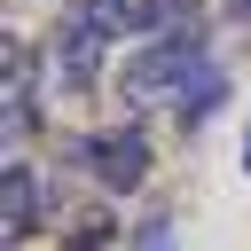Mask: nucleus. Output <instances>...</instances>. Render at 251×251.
<instances>
[{
	"instance_id": "1",
	"label": "nucleus",
	"mask_w": 251,
	"mask_h": 251,
	"mask_svg": "<svg viewBox=\"0 0 251 251\" xmlns=\"http://www.w3.org/2000/svg\"><path fill=\"white\" fill-rule=\"evenodd\" d=\"M204 86H220V71H212L196 24H188V31H157L133 63H118V102H126V110H157V102L188 110Z\"/></svg>"
},
{
	"instance_id": "2",
	"label": "nucleus",
	"mask_w": 251,
	"mask_h": 251,
	"mask_svg": "<svg viewBox=\"0 0 251 251\" xmlns=\"http://www.w3.org/2000/svg\"><path fill=\"white\" fill-rule=\"evenodd\" d=\"M126 24H133V0H63L55 47H47L55 94H94V86H102V63H110V47H118Z\"/></svg>"
},
{
	"instance_id": "3",
	"label": "nucleus",
	"mask_w": 251,
	"mask_h": 251,
	"mask_svg": "<svg viewBox=\"0 0 251 251\" xmlns=\"http://www.w3.org/2000/svg\"><path fill=\"white\" fill-rule=\"evenodd\" d=\"M86 173H94V188H141L149 180V141L133 133V126H118V133H78V149H71Z\"/></svg>"
},
{
	"instance_id": "4",
	"label": "nucleus",
	"mask_w": 251,
	"mask_h": 251,
	"mask_svg": "<svg viewBox=\"0 0 251 251\" xmlns=\"http://www.w3.org/2000/svg\"><path fill=\"white\" fill-rule=\"evenodd\" d=\"M47 204H55V188H47L24 157H8V165H0V243H8V251H24Z\"/></svg>"
},
{
	"instance_id": "5",
	"label": "nucleus",
	"mask_w": 251,
	"mask_h": 251,
	"mask_svg": "<svg viewBox=\"0 0 251 251\" xmlns=\"http://www.w3.org/2000/svg\"><path fill=\"white\" fill-rule=\"evenodd\" d=\"M133 24H149V31H188V24H196V0H133Z\"/></svg>"
},
{
	"instance_id": "6",
	"label": "nucleus",
	"mask_w": 251,
	"mask_h": 251,
	"mask_svg": "<svg viewBox=\"0 0 251 251\" xmlns=\"http://www.w3.org/2000/svg\"><path fill=\"white\" fill-rule=\"evenodd\" d=\"M110 243H118V227H110V220H78V227L63 235V251H110Z\"/></svg>"
},
{
	"instance_id": "7",
	"label": "nucleus",
	"mask_w": 251,
	"mask_h": 251,
	"mask_svg": "<svg viewBox=\"0 0 251 251\" xmlns=\"http://www.w3.org/2000/svg\"><path fill=\"white\" fill-rule=\"evenodd\" d=\"M126 251H173V220H141V235Z\"/></svg>"
},
{
	"instance_id": "8",
	"label": "nucleus",
	"mask_w": 251,
	"mask_h": 251,
	"mask_svg": "<svg viewBox=\"0 0 251 251\" xmlns=\"http://www.w3.org/2000/svg\"><path fill=\"white\" fill-rule=\"evenodd\" d=\"M227 16H235V24H243V31H251V0H227Z\"/></svg>"
},
{
	"instance_id": "9",
	"label": "nucleus",
	"mask_w": 251,
	"mask_h": 251,
	"mask_svg": "<svg viewBox=\"0 0 251 251\" xmlns=\"http://www.w3.org/2000/svg\"><path fill=\"white\" fill-rule=\"evenodd\" d=\"M243 173H251V133H243Z\"/></svg>"
}]
</instances>
